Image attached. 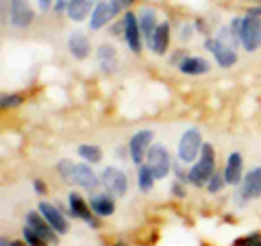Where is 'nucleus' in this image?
Masks as SVG:
<instances>
[{
    "instance_id": "28",
    "label": "nucleus",
    "mask_w": 261,
    "mask_h": 246,
    "mask_svg": "<svg viewBox=\"0 0 261 246\" xmlns=\"http://www.w3.org/2000/svg\"><path fill=\"white\" fill-rule=\"evenodd\" d=\"M226 185V179H224V172H216L214 177L209 179V183H207V190L211 192V194H218L222 187Z\"/></svg>"
},
{
    "instance_id": "21",
    "label": "nucleus",
    "mask_w": 261,
    "mask_h": 246,
    "mask_svg": "<svg viewBox=\"0 0 261 246\" xmlns=\"http://www.w3.org/2000/svg\"><path fill=\"white\" fill-rule=\"evenodd\" d=\"M68 48H70V53L74 55L76 59H87L89 51H92L87 35H85V33H79V31H74V33L70 35V39H68Z\"/></svg>"
},
{
    "instance_id": "27",
    "label": "nucleus",
    "mask_w": 261,
    "mask_h": 246,
    "mask_svg": "<svg viewBox=\"0 0 261 246\" xmlns=\"http://www.w3.org/2000/svg\"><path fill=\"white\" fill-rule=\"evenodd\" d=\"M216 39H218V42H222V44H226V46L235 48V51H238V42H242V39L231 31V27H222V29H220Z\"/></svg>"
},
{
    "instance_id": "3",
    "label": "nucleus",
    "mask_w": 261,
    "mask_h": 246,
    "mask_svg": "<svg viewBox=\"0 0 261 246\" xmlns=\"http://www.w3.org/2000/svg\"><path fill=\"white\" fill-rule=\"evenodd\" d=\"M146 166L152 170L154 179H166L170 168H172V161H170V153L166 146L161 144H154L150 146L148 155H146Z\"/></svg>"
},
{
    "instance_id": "19",
    "label": "nucleus",
    "mask_w": 261,
    "mask_h": 246,
    "mask_svg": "<svg viewBox=\"0 0 261 246\" xmlns=\"http://www.w3.org/2000/svg\"><path fill=\"white\" fill-rule=\"evenodd\" d=\"M242 168H244V163H242V155L240 153H231L228 155V159H226V168H224V179H226V183L228 185H238L242 183Z\"/></svg>"
},
{
    "instance_id": "23",
    "label": "nucleus",
    "mask_w": 261,
    "mask_h": 246,
    "mask_svg": "<svg viewBox=\"0 0 261 246\" xmlns=\"http://www.w3.org/2000/svg\"><path fill=\"white\" fill-rule=\"evenodd\" d=\"M94 7H96L94 0H72L68 7V15H70V20L81 22L94 11Z\"/></svg>"
},
{
    "instance_id": "9",
    "label": "nucleus",
    "mask_w": 261,
    "mask_h": 246,
    "mask_svg": "<svg viewBox=\"0 0 261 246\" xmlns=\"http://www.w3.org/2000/svg\"><path fill=\"white\" fill-rule=\"evenodd\" d=\"M205 46H207V51L214 53L218 65H222V68H231V65L238 61V51L231 48V46H226V44H222V42H218L216 37L214 39H207Z\"/></svg>"
},
{
    "instance_id": "30",
    "label": "nucleus",
    "mask_w": 261,
    "mask_h": 246,
    "mask_svg": "<svg viewBox=\"0 0 261 246\" xmlns=\"http://www.w3.org/2000/svg\"><path fill=\"white\" fill-rule=\"evenodd\" d=\"M0 105L7 109V107H18V105H22V96L20 94H9V96H3V101H0Z\"/></svg>"
},
{
    "instance_id": "18",
    "label": "nucleus",
    "mask_w": 261,
    "mask_h": 246,
    "mask_svg": "<svg viewBox=\"0 0 261 246\" xmlns=\"http://www.w3.org/2000/svg\"><path fill=\"white\" fill-rule=\"evenodd\" d=\"M111 18H113V11L109 7V0H100V3H96L94 11H92V18H89V29H92V31L102 29L105 24H109Z\"/></svg>"
},
{
    "instance_id": "1",
    "label": "nucleus",
    "mask_w": 261,
    "mask_h": 246,
    "mask_svg": "<svg viewBox=\"0 0 261 246\" xmlns=\"http://www.w3.org/2000/svg\"><path fill=\"white\" fill-rule=\"evenodd\" d=\"M216 175V155H214V146L211 144H202L200 151V159L194 163L190 170V183L200 187L207 185L209 179Z\"/></svg>"
},
{
    "instance_id": "31",
    "label": "nucleus",
    "mask_w": 261,
    "mask_h": 246,
    "mask_svg": "<svg viewBox=\"0 0 261 246\" xmlns=\"http://www.w3.org/2000/svg\"><path fill=\"white\" fill-rule=\"evenodd\" d=\"M235 246H261V235L259 233H252L248 237H244V240H238Z\"/></svg>"
},
{
    "instance_id": "42",
    "label": "nucleus",
    "mask_w": 261,
    "mask_h": 246,
    "mask_svg": "<svg viewBox=\"0 0 261 246\" xmlns=\"http://www.w3.org/2000/svg\"><path fill=\"white\" fill-rule=\"evenodd\" d=\"M98 3H100V0H98Z\"/></svg>"
},
{
    "instance_id": "37",
    "label": "nucleus",
    "mask_w": 261,
    "mask_h": 246,
    "mask_svg": "<svg viewBox=\"0 0 261 246\" xmlns=\"http://www.w3.org/2000/svg\"><path fill=\"white\" fill-rule=\"evenodd\" d=\"M37 3H39V9H42V11H48L50 7H55L53 0H37Z\"/></svg>"
},
{
    "instance_id": "4",
    "label": "nucleus",
    "mask_w": 261,
    "mask_h": 246,
    "mask_svg": "<svg viewBox=\"0 0 261 246\" xmlns=\"http://www.w3.org/2000/svg\"><path fill=\"white\" fill-rule=\"evenodd\" d=\"M202 151V135L198 129H187L181 142H178V161L183 163H190V161H196L198 153Z\"/></svg>"
},
{
    "instance_id": "34",
    "label": "nucleus",
    "mask_w": 261,
    "mask_h": 246,
    "mask_svg": "<svg viewBox=\"0 0 261 246\" xmlns=\"http://www.w3.org/2000/svg\"><path fill=\"white\" fill-rule=\"evenodd\" d=\"M172 194L176 196V199H185V187L181 185V181L172 183Z\"/></svg>"
},
{
    "instance_id": "39",
    "label": "nucleus",
    "mask_w": 261,
    "mask_h": 246,
    "mask_svg": "<svg viewBox=\"0 0 261 246\" xmlns=\"http://www.w3.org/2000/svg\"><path fill=\"white\" fill-rule=\"evenodd\" d=\"M120 3H122V7H124V9H126V7H130V5L135 3V0H120Z\"/></svg>"
},
{
    "instance_id": "40",
    "label": "nucleus",
    "mask_w": 261,
    "mask_h": 246,
    "mask_svg": "<svg viewBox=\"0 0 261 246\" xmlns=\"http://www.w3.org/2000/svg\"><path fill=\"white\" fill-rule=\"evenodd\" d=\"M11 246H27V244L20 242V240H15V242H11Z\"/></svg>"
},
{
    "instance_id": "35",
    "label": "nucleus",
    "mask_w": 261,
    "mask_h": 246,
    "mask_svg": "<svg viewBox=\"0 0 261 246\" xmlns=\"http://www.w3.org/2000/svg\"><path fill=\"white\" fill-rule=\"evenodd\" d=\"M109 7H111V11H113V18H116V15H118L122 9H124L120 0H109Z\"/></svg>"
},
{
    "instance_id": "16",
    "label": "nucleus",
    "mask_w": 261,
    "mask_h": 246,
    "mask_svg": "<svg viewBox=\"0 0 261 246\" xmlns=\"http://www.w3.org/2000/svg\"><path fill=\"white\" fill-rule=\"evenodd\" d=\"M137 22H140V31H142V37L148 42L152 37V33L157 31L159 27V20H157V11L150 9V7H144V9L137 13Z\"/></svg>"
},
{
    "instance_id": "22",
    "label": "nucleus",
    "mask_w": 261,
    "mask_h": 246,
    "mask_svg": "<svg viewBox=\"0 0 261 246\" xmlns=\"http://www.w3.org/2000/svg\"><path fill=\"white\" fill-rule=\"evenodd\" d=\"M178 70H181L183 75H190V77L207 75L209 63H207V59H202V57H183V61L178 63Z\"/></svg>"
},
{
    "instance_id": "12",
    "label": "nucleus",
    "mask_w": 261,
    "mask_h": 246,
    "mask_svg": "<svg viewBox=\"0 0 261 246\" xmlns=\"http://www.w3.org/2000/svg\"><path fill=\"white\" fill-rule=\"evenodd\" d=\"M240 203H246L250 199H259L261 196V168L250 170L246 177L242 179V192Z\"/></svg>"
},
{
    "instance_id": "5",
    "label": "nucleus",
    "mask_w": 261,
    "mask_h": 246,
    "mask_svg": "<svg viewBox=\"0 0 261 246\" xmlns=\"http://www.w3.org/2000/svg\"><path fill=\"white\" fill-rule=\"evenodd\" d=\"M27 227L31 229V231H35L48 244H57V242H59V235H57L53 225L42 216V211H39V214H37V211H29V214H27Z\"/></svg>"
},
{
    "instance_id": "32",
    "label": "nucleus",
    "mask_w": 261,
    "mask_h": 246,
    "mask_svg": "<svg viewBox=\"0 0 261 246\" xmlns=\"http://www.w3.org/2000/svg\"><path fill=\"white\" fill-rule=\"evenodd\" d=\"M70 3H72V0H55V7H53V9H55L57 13H63V11H68Z\"/></svg>"
},
{
    "instance_id": "13",
    "label": "nucleus",
    "mask_w": 261,
    "mask_h": 246,
    "mask_svg": "<svg viewBox=\"0 0 261 246\" xmlns=\"http://www.w3.org/2000/svg\"><path fill=\"white\" fill-rule=\"evenodd\" d=\"M39 211H42V216L48 220V223L53 225V229L57 233H68L70 231V225L68 220H65V216L61 214V209L57 207V205H50V203H39Z\"/></svg>"
},
{
    "instance_id": "15",
    "label": "nucleus",
    "mask_w": 261,
    "mask_h": 246,
    "mask_svg": "<svg viewBox=\"0 0 261 246\" xmlns=\"http://www.w3.org/2000/svg\"><path fill=\"white\" fill-rule=\"evenodd\" d=\"M96 59H98V65L100 70H105L107 75L118 70V55H116V48L109 46V44H100L96 51Z\"/></svg>"
},
{
    "instance_id": "38",
    "label": "nucleus",
    "mask_w": 261,
    "mask_h": 246,
    "mask_svg": "<svg viewBox=\"0 0 261 246\" xmlns=\"http://www.w3.org/2000/svg\"><path fill=\"white\" fill-rule=\"evenodd\" d=\"M190 37H192V29L185 24V27H181V39H190Z\"/></svg>"
},
{
    "instance_id": "20",
    "label": "nucleus",
    "mask_w": 261,
    "mask_h": 246,
    "mask_svg": "<svg viewBox=\"0 0 261 246\" xmlns=\"http://www.w3.org/2000/svg\"><path fill=\"white\" fill-rule=\"evenodd\" d=\"M74 183L79 187H85V190H96L98 187V177L96 172L89 168V163H76V170H74Z\"/></svg>"
},
{
    "instance_id": "2",
    "label": "nucleus",
    "mask_w": 261,
    "mask_h": 246,
    "mask_svg": "<svg viewBox=\"0 0 261 246\" xmlns=\"http://www.w3.org/2000/svg\"><path fill=\"white\" fill-rule=\"evenodd\" d=\"M240 39H242V46L246 48L248 53L257 51L261 46V18H259V13L250 11L248 15H244Z\"/></svg>"
},
{
    "instance_id": "17",
    "label": "nucleus",
    "mask_w": 261,
    "mask_h": 246,
    "mask_svg": "<svg viewBox=\"0 0 261 246\" xmlns=\"http://www.w3.org/2000/svg\"><path fill=\"white\" fill-rule=\"evenodd\" d=\"M89 205H92V211L96 216L100 218H107L111 216L113 211H116V203H113V196L109 192H102V194H94L92 201H89Z\"/></svg>"
},
{
    "instance_id": "41",
    "label": "nucleus",
    "mask_w": 261,
    "mask_h": 246,
    "mask_svg": "<svg viewBox=\"0 0 261 246\" xmlns=\"http://www.w3.org/2000/svg\"><path fill=\"white\" fill-rule=\"evenodd\" d=\"M255 13H261V7H259V9H255Z\"/></svg>"
},
{
    "instance_id": "6",
    "label": "nucleus",
    "mask_w": 261,
    "mask_h": 246,
    "mask_svg": "<svg viewBox=\"0 0 261 246\" xmlns=\"http://www.w3.org/2000/svg\"><path fill=\"white\" fill-rule=\"evenodd\" d=\"M150 142H152V131H137L128 142L130 161L137 163V166H142V161L146 159V155H148V151H150L148 149Z\"/></svg>"
},
{
    "instance_id": "29",
    "label": "nucleus",
    "mask_w": 261,
    "mask_h": 246,
    "mask_svg": "<svg viewBox=\"0 0 261 246\" xmlns=\"http://www.w3.org/2000/svg\"><path fill=\"white\" fill-rule=\"evenodd\" d=\"M24 240H27L29 246H48V242L42 240V237H39L35 231H31L29 227H24Z\"/></svg>"
},
{
    "instance_id": "10",
    "label": "nucleus",
    "mask_w": 261,
    "mask_h": 246,
    "mask_svg": "<svg viewBox=\"0 0 261 246\" xmlns=\"http://www.w3.org/2000/svg\"><path fill=\"white\" fill-rule=\"evenodd\" d=\"M70 216H76L81 220L92 227V229H98V220L94 218V211H92V205H87L85 199L76 192L70 194Z\"/></svg>"
},
{
    "instance_id": "36",
    "label": "nucleus",
    "mask_w": 261,
    "mask_h": 246,
    "mask_svg": "<svg viewBox=\"0 0 261 246\" xmlns=\"http://www.w3.org/2000/svg\"><path fill=\"white\" fill-rule=\"evenodd\" d=\"M33 187H35V194H46V183H42L39 179L33 181Z\"/></svg>"
},
{
    "instance_id": "33",
    "label": "nucleus",
    "mask_w": 261,
    "mask_h": 246,
    "mask_svg": "<svg viewBox=\"0 0 261 246\" xmlns=\"http://www.w3.org/2000/svg\"><path fill=\"white\" fill-rule=\"evenodd\" d=\"M174 175H176V179L178 181H190V172H185V170H181V166L178 163H174Z\"/></svg>"
},
{
    "instance_id": "25",
    "label": "nucleus",
    "mask_w": 261,
    "mask_h": 246,
    "mask_svg": "<svg viewBox=\"0 0 261 246\" xmlns=\"http://www.w3.org/2000/svg\"><path fill=\"white\" fill-rule=\"evenodd\" d=\"M79 157H83L87 163H98L102 159V151L94 144H83L79 146Z\"/></svg>"
},
{
    "instance_id": "26",
    "label": "nucleus",
    "mask_w": 261,
    "mask_h": 246,
    "mask_svg": "<svg viewBox=\"0 0 261 246\" xmlns=\"http://www.w3.org/2000/svg\"><path fill=\"white\" fill-rule=\"evenodd\" d=\"M57 170H59V177L63 179L65 183H74V170H76V163H72L70 159H61L57 163Z\"/></svg>"
},
{
    "instance_id": "11",
    "label": "nucleus",
    "mask_w": 261,
    "mask_h": 246,
    "mask_svg": "<svg viewBox=\"0 0 261 246\" xmlns=\"http://www.w3.org/2000/svg\"><path fill=\"white\" fill-rule=\"evenodd\" d=\"M100 183L113 194H124L126 187H128L126 175L122 170H118V168H105L102 177H100Z\"/></svg>"
},
{
    "instance_id": "7",
    "label": "nucleus",
    "mask_w": 261,
    "mask_h": 246,
    "mask_svg": "<svg viewBox=\"0 0 261 246\" xmlns=\"http://www.w3.org/2000/svg\"><path fill=\"white\" fill-rule=\"evenodd\" d=\"M124 42L130 48V53L140 55L142 53V31H140V22H137L135 13H124Z\"/></svg>"
},
{
    "instance_id": "8",
    "label": "nucleus",
    "mask_w": 261,
    "mask_h": 246,
    "mask_svg": "<svg viewBox=\"0 0 261 246\" xmlns=\"http://www.w3.org/2000/svg\"><path fill=\"white\" fill-rule=\"evenodd\" d=\"M9 13H11V24L13 27H18V29L31 27L33 18H35V13H33L29 0H11Z\"/></svg>"
},
{
    "instance_id": "24",
    "label": "nucleus",
    "mask_w": 261,
    "mask_h": 246,
    "mask_svg": "<svg viewBox=\"0 0 261 246\" xmlns=\"http://www.w3.org/2000/svg\"><path fill=\"white\" fill-rule=\"evenodd\" d=\"M137 183H140L142 192H150L152 185H154V175H152V170L146 166V163H142L140 170H137Z\"/></svg>"
},
{
    "instance_id": "14",
    "label": "nucleus",
    "mask_w": 261,
    "mask_h": 246,
    "mask_svg": "<svg viewBox=\"0 0 261 246\" xmlns=\"http://www.w3.org/2000/svg\"><path fill=\"white\" fill-rule=\"evenodd\" d=\"M146 44H148V48L154 55H166L168 46H170V24L168 22H159L157 31L152 33V37Z\"/></svg>"
}]
</instances>
